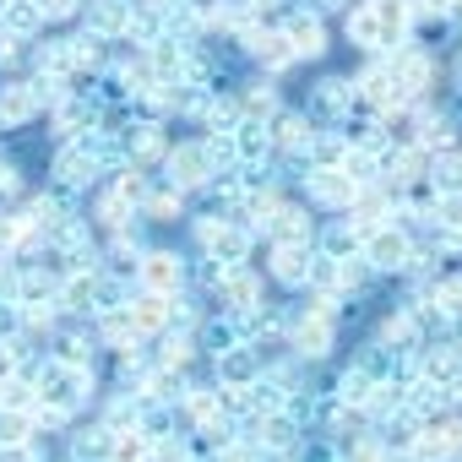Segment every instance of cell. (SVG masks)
<instances>
[{"label": "cell", "instance_id": "1", "mask_svg": "<svg viewBox=\"0 0 462 462\" xmlns=\"http://www.w3.org/2000/svg\"><path fill=\"white\" fill-rule=\"evenodd\" d=\"M413 235L402 223H381V228H370L365 235V245H359V256L375 267V273H408V262H413Z\"/></svg>", "mask_w": 462, "mask_h": 462}, {"label": "cell", "instance_id": "2", "mask_svg": "<svg viewBox=\"0 0 462 462\" xmlns=\"http://www.w3.org/2000/svg\"><path fill=\"white\" fill-rule=\"evenodd\" d=\"M163 169H169V185H174V190H196V185H207V180L217 174L207 142H180V147H169V152H163Z\"/></svg>", "mask_w": 462, "mask_h": 462}, {"label": "cell", "instance_id": "3", "mask_svg": "<svg viewBox=\"0 0 462 462\" xmlns=\"http://www.w3.org/2000/svg\"><path fill=\"white\" fill-rule=\"evenodd\" d=\"M251 440L262 446V451H273V457H283V451H294L300 446V419H294V408H273V413H251Z\"/></svg>", "mask_w": 462, "mask_h": 462}, {"label": "cell", "instance_id": "4", "mask_svg": "<svg viewBox=\"0 0 462 462\" xmlns=\"http://www.w3.org/2000/svg\"><path fill=\"white\" fill-rule=\"evenodd\" d=\"M386 71L402 82V93H408V98H424V88L435 82V60H430L424 50H413V44H392Z\"/></svg>", "mask_w": 462, "mask_h": 462}, {"label": "cell", "instance_id": "5", "mask_svg": "<svg viewBox=\"0 0 462 462\" xmlns=\"http://www.w3.org/2000/svg\"><path fill=\"white\" fill-rule=\"evenodd\" d=\"M82 386H88V370H77V365H60V359H55V365L44 370V381H39V392H44L39 402H44V408H60V413H71V408L88 397Z\"/></svg>", "mask_w": 462, "mask_h": 462}, {"label": "cell", "instance_id": "6", "mask_svg": "<svg viewBox=\"0 0 462 462\" xmlns=\"http://www.w3.org/2000/svg\"><path fill=\"white\" fill-rule=\"evenodd\" d=\"M305 190H310V201L327 207V212H348L354 196H359V185H354L343 169H305Z\"/></svg>", "mask_w": 462, "mask_h": 462}, {"label": "cell", "instance_id": "7", "mask_svg": "<svg viewBox=\"0 0 462 462\" xmlns=\"http://www.w3.org/2000/svg\"><path fill=\"white\" fill-rule=\"evenodd\" d=\"M136 283H142L147 294H174V289L185 283V262H180L174 251H147V256L136 262Z\"/></svg>", "mask_w": 462, "mask_h": 462}, {"label": "cell", "instance_id": "8", "mask_svg": "<svg viewBox=\"0 0 462 462\" xmlns=\"http://www.w3.org/2000/svg\"><path fill=\"white\" fill-rule=\"evenodd\" d=\"M267 235H273V245H310V235H316V223H310V212L305 207H294V201H278L273 212H267Z\"/></svg>", "mask_w": 462, "mask_h": 462}, {"label": "cell", "instance_id": "9", "mask_svg": "<svg viewBox=\"0 0 462 462\" xmlns=\"http://www.w3.org/2000/svg\"><path fill=\"white\" fill-rule=\"evenodd\" d=\"M125 316H131V332L136 337H152V332H163V327H174V294H136L131 305H125Z\"/></svg>", "mask_w": 462, "mask_h": 462}, {"label": "cell", "instance_id": "10", "mask_svg": "<svg viewBox=\"0 0 462 462\" xmlns=\"http://www.w3.org/2000/svg\"><path fill=\"white\" fill-rule=\"evenodd\" d=\"M267 136H273V152H305L310 136H316V120L300 115V109H278L267 120Z\"/></svg>", "mask_w": 462, "mask_h": 462}, {"label": "cell", "instance_id": "11", "mask_svg": "<svg viewBox=\"0 0 462 462\" xmlns=\"http://www.w3.org/2000/svg\"><path fill=\"white\" fill-rule=\"evenodd\" d=\"M283 39L294 44V60H321L327 55V23L316 12H300L283 23Z\"/></svg>", "mask_w": 462, "mask_h": 462}, {"label": "cell", "instance_id": "12", "mask_svg": "<svg viewBox=\"0 0 462 462\" xmlns=\"http://www.w3.org/2000/svg\"><path fill=\"white\" fill-rule=\"evenodd\" d=\"M245 50H251L267 71H289V66H294V44L283 39V28H245Z\"/></svg>", "mask_w": 462, "mask_h": 462}, {"label": "cell", "instance_id": "13", "mask_svg": "<svg viewBox=\"0 0 462 462\" xmlns=\"http://www.w3.org/2000/svg\"><path fill=\"white\" fill-rule=\"evenodd\" d=\"M39 82H12V88H0V131H12V125H28L39 115Z\"/></svg>", "mask_w": 462, "mask_h": 462}, {"label": "cell", "instance_id": "14", "mask_svg": "<svg viewBox=\"0 0 462 462\" xmlns=\"http://www.w3.org/2000/svg\"><path fill=\"white\" fill-rule=\"evenodd\" d=\"M332 343H337V321L300 316V327H294V354H300V359H327Z\"/></svg>", "mask_w": 462, "mask_h": 462}, {"label": "cell", "instance_id": "15", "mask_svg": "<svg viewBox=\"0 0 462 462\" xmlns=\"http://www.w3.org/2000/svg\"><path fill=\"white\" fill-rule=\"evenodd\" d=\"M88 33L125 39L131 33V0H93V6H88Z\"/></svg>", "mask_w": 462, "mask_h": 462}, {"label": "cell", "instance_id": "16", "mask_svg": "<svg viewBox=\"0 0 462 462\" xmlns=\"http://www.w3.org/2000/svg\"><path fill=\"white\" fill-rule=\"evenodd\" d=\"M430 158L435 152H451L457 142H462V120H451V115H419V136H413Z\"/></svg>", "mask_w": 462, "mask_h": 462}, {"label": "cell", "instance_id": "17", "mask_svg": "<svg viewBox=\"0 0 462 462\" xmlns=\"http://www.w3.org/2000/svg\"><path fill=\"white\" fill-rule=\"evenodd\" d=\"M125 152H131V163H158V158L169 152L163 125H158V120H136V125L125 131Z\"/></svg>", "mask_w": 462, "mask_h": 462}, {"label": "cell", "instance_id": "18", "mask_svg": "<svg viewBox=\"0 0 462 462\" xmlns=\"http://www.w3.org/2000/svg\"><path fill=\"white\" fill-rule=\"evenodd\" d=\"M217 381L223 386H256L262 381L256 348H228V354H217Z\"/></svg>", "mask_w": 462, "mask_h": 462}, {"label": "cell", "instance_id": "19", "mask_svg": "<svg viewBox=\"0 0 462 462\" xmlns=\"http://www.w3.org/2000/svg\"><path fill=\"white\" fill-rule=\"evenodd\" d=\"M109 462H152V430L125 424L109 435Z\"/></svg>", "mask_w": 462, "mask_h": 462}, {"label": "cell", "instance_id": "20", "mask_svg": "<svg viewBox=\"0 0 462 462\" xmlns=\"http://www.w3.org/2000/svg\"><path fill=\"white\" fill-rule=\"evenodd\" d=\"M343 33H348V44H354V50H386L381 23H375V12H370V0H359V6L343 17Z\"/></svg>", "mask_w": 462, "mask_h": 462}, {"label": "cell", "instance_id": "21", "mask_svg": "<svg viewBox=\"0 0 462 462\" xmlns=\"http://www.w3.org/2000/svg\"><path fill=\"white\" fill-rule=\"evenodd\" d=\"M370 12H375V23H381V39H386V50L408 39V28H413L408 0H370Z\"/></svg>", "mask_w": 462, "mask_h": 462}, {"label": "cell", "instance_id": "22", "mask_svg": "<svg viewBox=\"0 0 462 462\" xmlns=\"http://www.w3.org/2000/svg\"><path fill=\"white\" fill-rule=\"evenodd\" d=\"M310 245H273V278L278 283H289V289H300L305 283V273H310Z\"/></svg>", "mask_w": 462, "mask_h": 462}, {"label": "cell", "instance_id": "23", "mask_svg": "<svg viewBox=\"0 0 462 462\" xmlns=\"http://www.w3.org/2000/svg\"><path fill=\"white\" fill-rule=\"evenodd\" d=\"M348 109H354V82H343V77H327V82L316 88V115H327V120L337 125Z\"/></svg>", "mask_w": 462, "mask_h": 462}, {"label": "cell", "instance_id": "24", "mask_svg": "<svg viewBox=\"0 0 462 462\" xmlns=\"http://www.w3.org/2000/svg\"><path fill=\"white\" fill-rule=\"evenodd\" d=\"M39 23H44L39 0H6V12H0V28H6L12 39H28V33H39Z\"/></svg>", "mask_w": 462, "mask_h": 462}, {"label": "cell", "instance_id": "25", "mask_svg": "<svg viewBox=\"0 0 462 462\" xmlns=\"http://www.w3.org/2000/svg\"><path fill=\"white\" fill-rule=\"evenodd\" d=\"M359 245H365V228L348 217V223H332L327 235H321V251L327 256H337V262H348V256H359Z\"/></svg>", "mask_w": 462, "mask_h": 462}, {"label": "cell", "instance_id": "26", "mask_svg": "<svg viewBox=\"0 0 462 462\" xmlns=\"http://www.w3.org/2000/svg\"><path fill=\"white\" fill-rule=\"evenodd\" d=\"M305 283H310L316 294H337V300H343V262H337V256H327V251H316V256H310Z\"/></svg>", "mask_w": 462, "mask_h": 462}, {"label": "cell", "instance_id": "27", "mask_svg": "<svg viewBox=\"0 0 462 462\" xmlns=\"http://www.w3.org/2000/svg\"><path fill=\"white\" fill-rule=\"evenodd\" d=\"M39 430L33 408H0V446H28Z\"/></svg>", "mask_w": 462, "mask_h": 462}, {"label": "cell", "instance_id": "28", "mask_svg": "<svg viewBox=\"0 0 462 462\" xmlns=\"http://www.w3.org/2000/svg\"><path fill=\"white\" fill-rule=\"evenodd\" d=\"M370 386H375V375H370L365 365H354V370L337 375V392H332V397H337L343 408H365V402H370Z\"/></svg>", "mask_w": 462, "mask_h": 462}, {"label": "cell", "instance_id": "29", "mask_svg": "<svg viewBox=\"0 0 462 462\" xmlns=\"http://www.w3.org/2000/svg\"><path fill=\"white\" fill-rule=\"evenodd\" d=\"M185 413H190V424L201 430V424H212V419H223V402H217V386H185Z\"/></svg>", "mask_w": 462, "mask_h": 462}, {"label": "cell", "instance_id": "30", "mask_svg": "<svg viewBox=\"0 0 462 462\" xmlns=\"http://www.w3.org/2000/svg\"><path fill=\"white\" fill-rule=\"evenodd\" d=\"M337 169H343L354 185H375V180H381V152H370V147H348Z\"/></svg>", "mask_w": 462, "mask_h": 462}, {"label": "cell", "instance_id": "31", "mask_svg": "<svg viewBox=\"0 0 462 462\" xmlns=\"http://www.w3.org/2000/svg\"><path fill=\"white\" fill-rule=\"evenodd\" d=\"M142 212H147L152 223H174V217L185 212V190H174V185H158L152 196H142Z\"/></svg>", "mask_w": 462, "mask_h": 462}, {"label": "cell", "instance_id": "32", "mask_svg": "<svg viewBox=\"0 0 462 462\" xmlns=\"http://www.w3.org/2000/svg\"><path fill=\"white\" fill-rule=\"evenodd\" d=\"M142 397H147V402H180V397H185V381H180V370L158 365V370L142 381Z\"/></svg>", "mask_w": 462, "mask_h": 462}, {"label": "cell", "instance_id": "33", "mask_svg": "<svg viewBox=\"0 0 462 462\" xmlns=\"http://www.w3.org/2000/svg\"><path fill=\"white\" fill-rule=\"evenodd\" d=\"M424 180H430L435 190H462V152H457V147H451V152H435Z\"/></svg>", "mask_w": 462, "mask_h": 462}, {"label": "cell", "instance_id": "34", "mask_svg": "<svg viewBox=\"0 0 462 462\" xmlns=\"http://www.w3.org/2000/svg\"><path fill=\"white\" fill-rule=\"evenodd\" d=\"M381 343H386V348H397V354H408V348H419L424 337L413 332V321H408L402 310H392V316L381 321Z\"/></svg>", "mask_w": 462, "mask_h": 462}, {"label": "cell", "instance_id": "35", "mask_svg": "<svg viewBox=\"0 0 462 462\" xmlns=\"http://www.w3.org/2000/svg\"><path fill=\"white\" fill-rule=\"evenodd\" d=\"M430 300L446 310V321H457L462 316V278H435L430 283Z\"/></svg>", "mask_w": 462, "mask_h": 462}, {"label": "cell", "instance_id": "36", "mask_svg": "<svg viewBox=\"0 0 462 462\" xmlns=\"http://www.w3.org/2000/svg\"><path fill=\"white\" fill-rule=\"evenodd\" d=\"M240 115H245V120L278 115V98H273V88H262V82H256V88H245V93H240Z\"/></svg>", "mask_w": 462, "mask_h": 462}, {"label": "cell", "instance_id": "37", "mask_svg": "<svg viewBox=\"0 0 462 462\" xmlns=\"http://www.w3.org/2000/svg\"><path fill=\"white\" fill-rule=\"evenodd\" d=\"M375 283V267L365 262V256H348L343 262V294H359V289H370Z\"/></svg>", "mask_w": 462, "mask_h": 462}, {"label": "cell", "instance_id": "38", "mask_svg": "<svg viewBox=\"0 0 462 462\" xmlns=\"http://www.w3.org/2000/svg\"><path fill=\"white\" fill-rule=\"evenodd\" d=\"M212 462H262V446L256 440H223L212 451Z\"/></svg>", "mask_w": 462, "mask_h": 462}, {"label": "cell", "instance_id": "39", "mask_svg": "<svg viewBox=\"0 0 462 462\" xmlns=\"http://www.w3.org/2000/svg\"><path fill=\"white\" fill-rule=\"evenodd\" d=\"M125 217H131V201H120V196H104L98 201V223L104 228H125Z\"/></svg>", "mask_w": 462, "mask_h": 462}, {"label": "cell", "instance_id": "40", "mask_svg": "<svg viewBox=\"0 0 462 462\" xmlns=\"http://www.w3.org/2000/svg\"><path fill=\"white\" fill-rule=\"evenodd\" d=\"M190 359H196V343H190V337H169V343H163V365H169V370H185Z\"/></svg>", "mask_w": 462, "mask_h": 462}, {"label": "cell", "instance_id": "41", "mask_svg": "<svg viewBox=\"0 0 462 462\" xmlns=\"http://www.w3.org/2000/svg\"><path fill=\"white\" fill-rule=\"evenodd\" d=\"M185 457H190L185 435H163V440H152V462H185Z\"/></svg>", "mask_w": 462, "mask_h": 462}, {"label": "cell", "instance_id": "42", "mask_svg": "<svg viewBox=\"0 0 462 462\" xmlns=\"http://www.w3.org/2000/svg\"><path fill=\"white\" fill-rule=\"evenodd\" d=\"M39 12H44V23H55V17H71L77 12V0H39Z\"/></svg>", "mask_w": 462, "mask_h": 462}, {"label": "cell", "instance_id": "43", "mask_svg": "<svg viewBox=\"0 0 462 462\" xmlns=\"http://www.w3.org/2000/svg\"><path fill=\"white\" fill-rule=\"evenodd\" d=\"M17 185H23V180H17V163H0V190H6V196H12Z\"/></svg>", "mask_w": 462, "mask_h": 462}, {"label": "cell", "instance_id": "44", "mask_svg": "<svg viewBox=\"0 0 462 462\" xmlns=\"http://www.w3.org/2000/svg\"><path fill=\"white\" fill-rule=\"evenodd\" d=\"M0 462H33L28 446H0Z\"/></svg>", "mask_w": 462, "mask_h": 462}, {"label": "cell", "instance_id": "45", "mask_svg": "<svg viewBox=\"0 0 462 462\" xmlns=\"http://www.w3.org/2000/svg\"><path fill=\"white\" fill-rule=\"evenodd\" d=\"M245 6H256V12H262V6H278V0H245Z\"/></svg>", "mask_w": 462, "mask_h": 462}, {"label": "cell", "instance_id": "46", "mask_svg": "<svg viewBox=\"0 0 462 462\" xmlns=\"http://www.w3.org/2000/svg\"><path fill=\"white\" fill-rule=\"evenodd\" d=\"M381 462H402V457H392V451H386V457H381Z\"/></svg>", "mask_w": 462, "mask_h": 462}, {"label": "cell", "instance_id": "47", "mask_svg": "<svg viewBox=\"0 0 462 462\" xmlns=\"http://www.w3.org/2000/svg\"><path fill=\"white\" fill-rule=\"evenodd\" d=\"M185 462H190V457H185Z\"/></svg>", "mask_w": 462, "mask_h": 462}]
</instances>
